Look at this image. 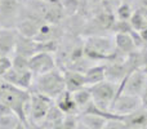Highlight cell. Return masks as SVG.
<instances>
[{
	"label": "cell",
	"instance_id": "15",
	"mask_svg": "<svg viewBox=\"0 0 147 129\" xmlns=\"http://www.w3.org/2000/svg\"><path fill=\"white\" fill-rule=\"evenodd\" d=\"M63 78H65V84H66V91L71 92V93L86 86L85 75L81 72H78V71L74 70H65Z\"/></svg>",
	"mask_w": 147,
	"mask_h": 129
},
{
	"label": "cell",
	"instance_id": "25",
	"mask_svg": "<svg viewBox=\"0 0 147 129\" xmlns=\"http://www.w3.org/2000/svg\"><path fill=\"white\" fill-rule=\"evenodd\" d=\"M20 118L16 114L5 115V116L0 118V128L1 129H14L16 125L20 123Z\"/></svg>",
	"mask_w": 147,
	"mask_h": 129
},
{
	"label": "cell",
	"instance_id": "1",
	"mask_svg": "<svg viewBox=\"0 0 147 129\" xmlns=\"http://www.w3.org/2000/svg\"><path fill=\"white\" fill-rule=\"evenodd\" d=\"M116 51L114 36L96 35L84 39V56L92 62L105 63Z\"/></svg>",
	"mask_w": 147,
	"mask_h": 129
},
{
	"label": "cell",
	"instance_id": "22",
	"mask_svg": "<svg viewBox=\"0 0 147 129\" xmlns=\"http://www.w3.org/2000/svg\"><path fill=\"white\" fill-rule=\"evenodd\" d=\"M61 4H62V9L65 12V16L71 17V16L78 14L80 0H61Z\"/></svg>",
	"mask_w": 147,
	"mask_h": 129
},
{
	"label": "cell",
	"instance_id": "23",
	"mask_svg": "<svg viewBox=\"0 0 147 129\" xmlns=\"http://www.w3.org/2000/svg\"><path fill=\"white\" fill-rule=\"evenodd\" d=\"M129 22H130L132 28L136 31H141L143 27H146V25H147V20L138 12V10H134V12H133L132 17L129 18Z\"/></svg>",
	"mask_w": 147,
	"mask_h": 129
},
{
	"label": "cell",
	"instance_id": "32",
	"mask_svg": "<svg viewBox=\"0 0 147 129\" xmlns=\"http://www.w3.org/2000/svg\"><path fill=\"white\" fill-rule=\"evenodd\" d=\"M10 114H14V112H13V110L10 109L8 105L0 102V118L5 116V115H10Z\"/></svg>",
	"mask_w": 147,
	"mask_h": 129
},
{
	"label": "cell",
	"instance_id": "40",
	"mask_svg": "<svg viewBox=\"0 0 147 129\" xmlns=\"http://www.w3.org/2000/svg\"><path fill=\"white\" fill-rule=\"evenodd\" d=\"M143 129H147V127H146V128H143Z\"/></svg>",
	"mask_w": 147,
	"mask_h": 129
},
{
	"label": "cell",
	"instance_id": "6",
	"mask_svg": "<svg viewBox=\"0 0 147 129\" xmlns=\"http://www.w3.org/2000/svg\"><path fill=\"white\" fill-rule=\"evenodd\" d=\"M57 68L56 58L52 53H45V52H39L35 53L32 57L28 58V70L35 76L43 75L49 71Z\"/></svg>",
	"mask_w": 147,
	"mask_h": 129
},
{
	"label": "cell",
	"instance_id": "14",
	"mask_svg": "<svg viewBox=\"0 0 147 129\" xmlns=\"http://www.w3.org/2000/svg\"><path fill=\"white\" fill-rule=\"evenodd\" d=\"M36 52V41L31 38H26L23 35L17 34V40H16L14 47V54H21V56L30 58Z\"/></svg>",
	"mask_w": 147,
	"mask_h": 129
},
{
	"label": "cell",
	"instance_id": "38",
	"mask_svg": "<svg viewBox=\"0 0 147 129\" xmlns=\"http://www.w3.org/2000/svg\"><path fill=\"white\" fill-rule=\"evenodd\" d=\"M142 70H143V72L146 74V76H147V67H142Z\"/></svg>",
	"mask_w": 147,
	"mask_h": 129
},
{
	"label": "cell",
	"instance_id": "8",
	"mask_svg": "<svg viewBox=\"0 0 147 129\" xmlns=\"http://www.w3.org/2000/svg\"><path fill=\"white\" fill-rule=\"evenodd\" d=\"M141 107H142L141 97L121 93L119 97L115 98L112 107H111V112L121 116V115L130 114V112L136 111V110L141 109Z\"/></svg>",
	"mask_w": 147,
	"mask_h": 129
},
{
	"label": "cell",
	"instance_id": "42",
	"mask_svg": "<svg viewBox=\"0 0 147 129\" xmlns=\"http://www.w3.org/2000/svg\"><path fill=\"white\" fill-rule=\"evenodd\" d=\"M0 129H1V128H0Z\"/></svg>",
	"mask_w": 147,
	"mask_h": 129
},
{
	"label": "cell",
	"instance_id": "17",
	"mask_svg": "<svg viewBox=\"0 0 147 129\" xmlns=\"http://www.w3.org/2000/svg\"><path fill=\"white\" fill-rule=\"evenodd\" d=\"M85 80H86V86L97 84L99 81L106 80L105 78V63H94L86 70Z\"/></svg>",
	"mask_w": 147,
	"mask_h": 129
},
{
	"label": "cell",
	"instance_id": "37",
	"mask_svg": "<svg viewBox=\"0 0 147 129\" xmlns=\"http://www.w3.org/2000/svg\"><path fill=\"white\" fill-rule=\"evenodd\" d=\"M88 1H90V3H101L102 0H88Z\"/></svg>",
	"mask_w": 147,
	"mask_h": 129
},
{
	"label": "cell",
	"instance_id": "10",
	"mask_svg": "<svg viewBox=\"0 0 147 129\" xmlns=\"http://www.w3.org/2000/svg\"><path fill=\"white\" fill-rule=\"evenodd\" d=\"M129 74V70L125 65V58L105 62V78H106V80L119 84Z\"/></svg>",
	"mask_w": 147,
	"mask_h": 129
},
{
	"label": "cell",
	"instance_id": "33",
	"mask_svg": "<svg viewBox=\"0 0 147 129\" xmlns=\"http://www.w3.org/2000/svg\"><path fill=\"white\" fill-rule=\"evenodd\" d=\"M141 102H142V109L147 110V80H146V85L142 91V94H141Z\"/></svg>",
	"mask_w": 147,
	"mask_h": 129
},
{
	"label": "cell",
	"instance_id": "26",
	"mask_svg": "<svg viewBox=\"0 0 147 129\" xmlns=\"http://www.w3.org/2000/svg\"><path fill=\"white\" fill-rule=\"evenodd\" d=\"M12 67L18 71L28 70V58L21 56V54H14V57L12 59Z\"/></svg>",
	"mask_w": 147,
	"mask_h": 129
},
{
	"label": "cell",
	"instance_id": "5",
	"mask_svg": "<svg viewBox=\"0 0 147 129\" xmlns=\"http://www.w3.org/2000/svg\"><path fill=\"white\" fill-rule=\"evenodd\" d=\"M20 0H1L0 1V28H16L21 10Z\"/></svg>",
	"mask_w": 147,
	"mask_h": 129
},
{
	"label": "cell",
	"instance_id": "3",
	"mask_svg": "<svg viewBox=\"0 0 147 129\" xmlns=\"http://www.w3.org/2000/svg\"><path fill=\"white\" fill-rule=\"evenodd\" d=\"M88 88L90 92L93 103L102 111L111 112L112 103H114L117 96V91H119V84L103 80L97 84H93V85H89Z\"/></svg>",
	"mask_w": 147,
	"mask_h": 129
},
{
	"label": "cell",
	"instance_id": "19",
	"mask_svg": "<svg viewBox=\"0 0 147 129\" xmlns=\"http://www.w3.org/2000/svg\"><path fill=\"white\" fill-rule=\"evenodd\" d=\"M114 40H115L116 48L124 54H129L130 52L137 49L129 34H115Z\"/></svg>",
	"mask_w": 147,
	"mask_h": 129
},
{
	"label": "cell",
	"instance_id": "30",
	"mask_svg": "<svg viewBox=\"0 0 147 129\" xmlns=\"http://www.w3.org/2000/svg\"><path fill=\"white\" fill-rule=\"evenodd\" d=\"M10 67H12V59L8 57H0V79Z\"/></svg>",
	"mask_w": 147,
	"mask_h": 129
},
{
	"label": "cell",
	"instance_id": "24",
	"mask_svg": "<svg viewBox=\"0 0 147 129\" xmlns=\"http://www.w3.org/2000/svg\"><path fill=\"white\" fill-rule=\"evenodd\" d=\"M132 26H130L129 21H124V20H117L115 21L114 26L111 28V34H129L132 31Z\"/></svg>",
	"mask_w": 147,
	"mask_h": 129
},
{
	"label": "cell",
	"instance_id": "4",
	"mask_svg": "<svg viewBox=\"0 0 147 129\" xmlns=\"http://www.w3.org/2000/svg\"><path fill=\"white\" fill-rule=\"evenodd\" d=\"M52 99L49 97L44 96L41 93L32 92L30 99V110H28V116L30 120L35 124H40L44 122L47 114H48L49 107L52 106Z\"/></svg>",
	"mask_w": 147,
	"mask_h": 129
},
{
	"label": "cell",
	"instance_id": "2",
	"mask_svg": "<svg viewBox=\"0 0 147 129\" xmlns=\"http://www.w3.org/2000/svg\"><path fill=\"white\" fill-rule=\"evenodd\" d=\"M32 85L36 93H41L51 99H56L62 92L66 91L63 71L57 67L47 74L36 76Z\"/></svg>",
	"mask_w": 147,
	"mask_h": 129
},
{
	"label": "cell",
	"instance_id": "29",
	"mask_svg": "<svg viewBox=\"0 0 147 129\" xmlns=\"http://www.w3.org/2000/svg\"><path fill=\"white\" fill-rule=\"evenodd\" d=\"M129 35H130V38H132L133 43H134V45H136V48H137V49H141V48H143V47L146 45L145 41H143V39L141 38L140 31L132 30V31L129 32Z\"/></svg>",
	"mask_w": 147,
	"mask_h": 129
},
{
	"label": "cell",
	"instance_id": "9",
	"mask_svg": "<svg viewBox=\"0 0 147 129\" xmlns=\"http://www.w3.org/2000/svg\"><path fill=\"white\" fill-rule=\"evenodd\" d=\"M1 80L5 81L8 84H12V85L17 86L20 89L23 91H27L32 86L34 83V74L30 70L26 71H18L14 70L13 67H10L4 75L1 76Z\"/></svg>",
	"mask_w": 147,
	"mask_h": 129
},
{
	"label": "cell",
	"instance_id": "20",
	"mask_svg": "<svg viewBox=\"0 0 147 129\" xmlns=\"http://www.w3.org/2000/svg\"><path fill=\"white\" fill-rule=\"evenodd\" d=\"M65 118V114L59 110V107L57 105H52L48 110V114H47L45 119L43 123L48 125H56V124H61L62 120Z\"/></svg>",
	"mask_w": 147,
	"mask_h": 129
},
{
	"label": "cell",
	"instance_id": "35",
	"mask_svg": "<svg viewBox=\"0 0 147 129\" xmlns=\"http://www.w3.org/2000/svg\"><path fill=\"white\" fill-rule=\"evenodd\" d=\"M14 129H27V123H23V122H20L17 125H16Z\"/></svg>",
	"mask_w": 147,
	"mask_h": 129
},
{
	"label": "cell",
	"instance_id": "7",
	"mask_svg": "<svg viewBox=\"0 0 147 129\" xmlns=\"http://www.w3.org/2000/svg\"><path fill=\"white\" fill-rule=\"evenodd\" d=\"M146 80H147V76H146V74L143 72L142 68L133 71L129 75L125 76L124 80L121 81L123 93L140 97L141 94H142V91L146 85Z\"/></svg>",
	"mask_w": 147,
	"mask_h": 129
},
{
	"label": "cell",
	"instance_id": "12",
	"mask_svg": "<svg viewBox=\"0 0 147 129\" xmlns=\"http://www.w3.org/2000/svg\"><path fill=\"white\" fill-rule=\"evenodd\" d=\"M17 34L16 28H0V57H8L10 53H14Z\"/></svg>",
	"mask_w": 147,
	"mask_h": 129
},
{
	"label": "cell",
	"instance_id": "31",
	"mask_svg": "<svg viewBox=\"0 0 147 129\" xmlns=\"http://www.w3.org/2000/svg\"><path fill=\"white\" fill-rule=\"evenodd\" d=\"M103 129H129L125 127V124L120 120H109L107 124L103 127Z\"/></svg>",
	"mask_w": 147,
	"mask_h": 129
},
{
	"label": "cell",
	"instance_id": "18",
	"mask_svg": "<svg viewBox=\"0 0 147 129\" xmlns=\"http://www.w3.org/2000/svg\"><path fill=\"white\" fill-rule=\"evenodd\" d=\"M79 120L90 129H103V127L109 122V119L97 114H80Z\"/></svg>",
	"mask_w": 147,
	"mask_h": 129
},
{
	"label": "cell",
	"instance_id": "21",
	"mask_svg": "<svg viewBox=\"0 0 147 129\" xmlns=\"http://www.w3.org/2000/svg\"><path fill=\"white\" fill-rule=\"evenodd\" d=\"M72 98H74V101H75V103L78 105L79 110H81L83 107H85L86 105L92 101V96H90V92H89V88L88 86H84V88L74 92Z\"/></svg>",
	"mask_w": 147,
	"mask_h": 129
},
{
	"label": "cell",
	"instance_id": "28",
	"mask_svg": "<svg viewBox=\"0 0 147 129\" xmlns=\"http://www.w3.org/2000/svg\"><path fill=\"white\" fill-rule=\"evenodd\" d=\"M133 7L147 20V0H133Z\"/></svg>",
	"mask_w": 147,
	"mask_h": 129
},
{
	"label": "cell",
	"instance_id": "16",
	"mask_svg": "<svg viewBox=\"0 0 147 129\" xmlns=\"http://www.w3.org/2000/svg\"><path fill=\"white\" fill-rule=\"evenodd\" d=\"M56 105L59 107L65 115H79L80 110H79L78 105L75 103L72 98V93L69 91H65L56 98Z\"/></svg>",
	"mask_w": 147,
	"mask_h": 129
},
{
	"label": "cell",
	"instance_id": "34",
	"mask_svg": "<svg viewBox=\"0 0 147 129\" xmlns=\"http://www.w3.org/2000/svg\"><path fill=\"white\" fill-rule=\"evenodd\" d=\"M141 58H142V67H147V45L140 49Z\"/></svg>",
	"mask_w": 147,
	"mask_h": 129
},
{
	"label": "cell",
	"instance_id": "11",
	"mask_svg": "<svg viewBox=\"0 0 147 129\" xmlns=\"http://www.w3.org/2000/svg\"><path fill=\"white\" fill-rule=\"evenodd\" d=\"M65 36V30L62 25H52V23H43L39 27L38 34L35 35V41H48V40H59Z\"/></svg>",
	"mask_w": 147,
	"mask_h": 129
},
{
	"label": "cell",
	"instance_id": "13",
	"mask_svg": "<svg viewBox=\"0 0 147 129\" xmlns=\"http://www.w3.org/2000/svg\"><path fill=\"white\" fill-rule=\"evenodd\" d=\"M120 122L125 124L129 129H143L147 127V110L138 109L127 115H121Z\"/></svg>",
	"mask_w": 147,
	"mask_h": 129
},
{
	"label": "cell",
	"instance_id": "36",
	"mask_svg": "<svg viewBox=\"0 0 147 129\" xmlns=\"http://www.w3.org/2000/svg\"><path fill=\"white\" fill-rule=\"evenodd\" d=\"M76 129H90V128H88L85 124H83V123L79 120V122H78V125H76Z\"/></svg>",
	"mask_w": 147,
	"mask_h": 129
},
{
	"label": "cell",
	"instance_id": "39",
	"mask_svg": "<svg viewBox=\"0 0 147 129\" xmlns=\"http://www.w3.org/2000/svg\"><path fill=\"white\" fill-rule=\"evenodd\" d=\"M110 1H116V0H110Z\"/></svg>",
	"mask_w": 147,
	"mask_h": 129
},
{
	"label": "cell",
	"instance_id": "41",
	"mask_svg": "<svg viewBox=\"0 0 147 129\" xmlns=\"http://www.w3.org/2000/svg\"><path fill=\"white\" fill-rule=\"evenodd\" d=\"M0 1H1V0H0Z\"/></svg>",
	"mask_w": 147,
	"mask_h": 129
},
{
	"label": "cell",
	"instance_id": "27",
	"mask_svg": "<svg viewBox=\"0 0 147 129\" xmlns=\"http://www.w3.org/2000/svg\"><path fill=\"white\" fill-rule=\"evenodd\" d=\"M79 115H65L62 120V129H76Z\"/></svg>",
	"mask_w": 147,
	"mask_h": 129
}]
</instances>
